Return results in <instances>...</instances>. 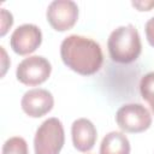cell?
Here are the masks:
<instances>
[{"label": "cell", "mask_w": 154, "mask_h": 154, "mask_svg": "<svg viewBox=\"0 0 154 154\" xmlns=\"http://www.w3.org/2000/svg\"><path fill=\"white\" fill-rule=\"evenodd\" d=\"M46 17L54 30L66 31L78 19V6L71 0H54L48 5Z\"/></svg>", "instance_id": "obj_6"}, {"label": "cell", "mask_w": 154, "mask_h": 154, "mask_svg": "<svg viewBox=\"0 0 154 154\" xmlns=\"http://www.w3.org/2000/svg\"><path fill=\"white\" fill-rule=\"evenodd\" d=\"M1 48V52H2V55H4V58H2V76L5 75V71H6V69H7V66H6V64H5V61H6V52H5V49H4V47H0Z\"/></svg>", "instance_id": "obj_16"}, {"label": "cell", "mask_w": 154, "mask_h": 154, "mask_svg": "<svg viewBox=\"0 0 154 154\" xmlns=\"http://www.w3.org/2000/svg\"><path fill=\"white\" fill-rule=\"evenodd\" d=\"M132 6L138 8V11H150L154 7L153 1H132Z\"/></svg>", "instance_id": "obj_15"}, {"label": "cell", "mask_w": 154, "mask_h": 154, "mask_svg": "<svg viewBox=\"0 0 154 154\" xmlns=\"http://www.w3.org/2000/svg\"><path fill=\"white\" fill-rule=\"evenodd\" d=\"M65 142L61 122L53 117L46 119L36 130L34 137L35 154H59Z\"/></svg>", "instance_id": "obj_3"}, {"label": "cell", "mask_w": 154, "mask_h": 154, "mask_svg": "<svg viewBox=\"0 0 154 154\" xmlns=\"http://www.w3.org/2000/svg\"><path fill=\"white\" fill-rule=\"evenodd\" d=\"M116 122L123 131L138 134L149 129L152 116L141 103H125L117 111Z\"/></svg>", "instance_id": "obj_4"}, {"label": "cell", "mask_w": 154, "mask_h": 154, "mask_svg": "<svg viewBox=\"0 0 154 154\" xmlns=\"http://www.w3.org/2000/svg\"><path fill=\"white\" fill-rule=\"evenodd\" d=\"M146 101L149 103V106H150V109H152V112L154 113V94H153L150 97H148Z\"/></svg>", "instance_id": "obj_17"}, {"label": "cell", "mask_w": 154, "mask_h": 154, "mask_svg": "<svg viewBox=\"0 0 154 154\" xmlns=\"http://www.w3.org/2000/svg\"><path fill=\"white\" fill-rule=\"evenodd\" d=\"M60 57L69 69L82 76L96 73L103 63L100 45L81 35H70L64 38L60 45Z\"/></svg>", "instance_id": "obj_1"}, {"label": "cell", "mask_w": 154, "mask_h": 154, "mask_svg": "<svg viewBox=\"0 0 154 154\" xmlns=\"http://www.w3.org/2000/svg\"><path fill=\"white\" fill-rule=\"evenodd\" d=\"M140 93L142 99L146 101L154 94V71L146 73L140 81Z\"/></svg>", "instance_id": "obj_12"}, {"label": "cell", "mask_w": 154, "mask_h": 154, "mask_svg": "<svg viewBox=\"0 0 154 154\" xmlns=\"http://www.w3.org/2000/svg\"><path fill=\"white\" fill-rule=\"evenodd\" d=\"M100 154H130V142L123 132H108L100 144Z\"/></svg>", "instance_id": "obj_10"}, {"label": "cell", "mask_w": 154, "mask_h": 154, "mask_svg": "<svg viewBox=\"0 0 154 154\" xmlns=\"http://www.w3.org/2000/svg\"><path fill=\"white\" fill-rule=\"evenodd\" d=\"M2 154H29L28 143L23 137H10L2 146Z\"/></svg>", "instance_id": "obj_11"}, {"label": "cell", "mask_w": 154, "mask_h": 154, "mask_svg": "<svg viewBox=\"0 0 154 154\" xmlns=\"http://www.w3.org/2000/svg\"><path fill=\"white\" fill-rule=\"evenodd\" d=\"M42 42V32L35 24L19 25L11 35L10 45L14 53L26 55L35 52Z\"/></svg>", "instance_id": "obj_7"}, {"label": "cell", "mask_w": 154, "mask_h": 154, "mask_svg": "<svg viewBox=\"0 0 154 154\" xmlns=\"http://www.w3.org/2000/svg\"><path fill=\"white\" fill-rule=\"evenodd\" d=\"M144 31H146V37H147L148 43H149L152 47H154V17H152V18L146 23Z\"/></svg>", "instance_id": "obj_14"}, {"label": "cell", "mask_w": 154, "mask_h": 154, "mask_svg": "<svg viewBox=\"0 0 154 154\" xmlns=\"http://www.w3.org/2000/svg\"><path fill=\"white\" fill-rule=\"evenodd\" d=\"M109 57L119 64H130L135 61L142 51L141 37L137 29L132 25H123L114 29L107 41Z\"/></svg>", "instance_id": "obj_2"}, {"label": "cell", "mask_w": 154, "mask_h": 154, "mask_svg": "<svg viewBox=\"0 0 154 154\" xmlns=\"http://www.w3.org/2000/svg\"><path fill=\"white\" fill-rule=\"evenodd\" d=\"M73 147L79 152H89L97 138V132L94 124L87 118H79L72 123L71 126Z\"/></svg>", "instance_id": "obj_9"}, {"label": "cell", "mask_w": 154, "mask_h": 154, "mask_svg": "<svg viewBox=\"0 0 154 154\" xmlns=\"http://www.w3.org/2000/svg\"><path fill=\"white\" fill-rule=\"evenodd\" d=\"M53 105L54 99L52 93L42 88L28 90L20 101L22 109L31 118H40L47 114L53 108Z\"/></svg>", "instance_id": "obj_8"}, {"label": "cell", "mask_w": 154, "mask_h": 154, "mask_svg": "<svg viewBox=\"0 0 154 154\" xmlns=\"http://www.w3.org/2000/svg\"><path fill=\"white\" fill-rule=\"evenodd\" d=\"M12 24H13V17H12L11 12H8L5 8H1V31H0V36H5V34L12 26Z\"/></svg>", "instance_id": "obj_13"}, {"label": "cell", "mask_w": 154, "mask_h": 154, "mask_svg": "<svg viewBox=\"0 0 154 154\" xmlns=\"http://www.w3.org/2000/svg\"><path fill=\"white\" fill-rule=\"evenodd\" d=\"M52 72L51 63L41 57L32 55L22 60L16 70L17 79L25 85H40L48 79Z\"/></svg>", "instance_id": "obj_5"}]
</instances>
